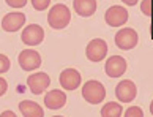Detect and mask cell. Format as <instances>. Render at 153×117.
Wrapping results in <instances>:
<instances>
[{
	"mask_svg": "<svg viewBox=\"0 0 153 117\" xmlns=\"http://www.w3.org/2000/svg\"><path fill=\"white\" fill-rule=\"evenodd\" d=\"M70 21H71V13L68 10V7L63 3L54 5L48 13V24L55 30H62L65 27H68Z\"/></svg>",
	"mask_w": 153,
	"mask_h": 117,
	"instance_id": "obj_1",
	"label": "cell"
},
{
	"mask_svg": "<svg viewBox=\"0 0 153 117\" xmlns=\"http://www.w3.org/2000/svg\"><path fill=\"white\" fill-rule=\"evenodd\" d=\"M82 97L90 104H100L106 98V89L100 81L90 79L82 86Z\"/></svg>",
	"mask_w": 153,
	"mask_h": 117,
	"instance_id": "obj_2",
	"label": "cell"
},
{
	"mask_svg": "<svg viewBox=\"0 0 153 117\" xmlns=\"http://www.w3.org/2000/svg\"><path fill=\"white\" fill-rule=\"evenodd\" d=\"M114 41L117 44V48L123 49V51H129V49H134L137 46L139 37H137V33H136L134 29L125 27V29L118 30V33L114 37Z\"/></svg>",
	"mask_w": 153,
	"mask_h": 117,
	"instance_id": "obj_3",
	"label": "cell"
},
{
	"mask_svg": "<svg viewBox=\"0 0 153 117\" xmlns=\"http://www.w3.org/2000/svg\"><path fill=\"white\" fill-rule=\"evenodd\" d=\"M21 40L25 46H38L44 40V30L38 24H29L21 33Z\"/></svg>",
	"mask_w": 153,
	"mask_h": 117,
	"instance_id": "obj_4",
	"label": "cell"
},
{
	"mask_svg": "<svg viewBox=\"0 0 153 117\" xmlns=\"http://www.w3.org/2000/svg\"><path fill=\"white\" fill-rule=\"evenodd\" d=\"M19 66L24 71H33L41 65V55L35 49H24L18 57Z\"/></svg>",
	"mask_w": 153,
	"mask_h": 117,
	"instance_id": "obj_5",
	"label": "cell"
},
{
	"mask_svg": "<svg viewBox=\"0 0 153 117\" xmlns=\"http://www.w3.org/2000/svg\"><path fill=\"white\" fill-rule=\"evenodd\" d=\"M85 55L90 62H101L107 55V43L101 38H95L87 44Z\"/></svg>",
	"mask_w": 153,
	"mask_h": 117,
	"instance_id": "obj_6",
	"label": "cell"
},
{
	"mask_svg": "<svg viewBox=\"0 0 153 117\" xmlns=\"http://www.w3.org/2000/svg\"><path fill=\"white\" fill-rule=\"evenodd\" d=\"M59 82L65 90H76L82 82V76L76 68H65L59 76Z\"/></svg>",
	"mask_w": 153,
	"mask_h": 117,
	"instance_id": "obj_7",
	"label": "cell"
},
{
	"mask_svg": "<svg viewBox=\"0 0 153 117\" xmlns=\"http://www.w3.org/2000/svg\"><path fill=\"white\" fill-rule=\"evenodd\" d=\"M137 95V87L133 81L123 79L122 82H118L115 87V97L118 98V101L122 103H131Z\"/></svg>",
	"mask_w": 153,
	"mask_h": 117,
	"instance_id": "obj_8",
	"label": "cell"
},
{
	"mask_svg": "<svg viewBox=\"0 0 153 117\" xmlns=\"http://www.w3.org/2000/svg\"><path fill=\"white\" fill-rule=\"evenodd\" d=\"M49 84H51V78H49L48 73H43V71L30 75L29 79H27V86H29L30 92L33 93V95L43 93L49 87Z\"/></svg>",
	"mask_w": 153,
	"mask_h": 117,
	"instance_id": "obj_9",
	"label": "cell"
},
{
	"mask_svg": "<svg viewBox=\"0 0 153 117\" xmlns=\"http://www.w3.org/2000/svg\"><path fill=\"white\" fill-rule=\"evenodd\" d=\"M104 21L111 27H122L128 21V10L123 7H118V5H114L106 11Z\"/></svg>",
	"mask_w": 153,
	"mask_h": 117,
	"instance_id": "obj_10",
	"label": "cell"
},
{
	"mask_svg": "<svg viewBox=\"0 0 153 117\" xmlns=\"http://www.w3.org/2000/svg\"><path fill=\"white\" fill-rule=\"evenodd\" d=\"M126 60H125L122 55H112L106 60L104 65V71L109 78H120L125 75L126 71Z\"/></svg>",
	"mask_w": 153,
	"mask_h": 117,
	"instance_id": "obj_11",
	"label": "cell"
},
{
	"mask_svg": "<svg viewBox=\"0 0 153 117\" xmlns=\"http://www.w3.org/2000/svg\"><path fill=\"white\" fill-rule=\"evenodd\" d=\"M24 24H25V14L21 13V11L8 13L2 19V29L5 32H18Z\"/></svg>",
	"mask_w": 153,
	"mask_h": 117,
	"instance_id": "obj_12",
	"label": "cell"
},
{
	"mask_svg": "<svg viewBox=\"0 0 153 117\" xmlns=\"http://www.w3.org/2000/svg\"><path fill=\"white\" fill-rule=\"evenodd\" d=\"M66 103V95L65 92L59 90V89H54L46 93L44 97V104H46L48 109H62Z\"/></svg>",
	"mask_w": 153,
	"mask_h": 117,
	"instance_id": "obj_13",
	"label": "cell"
},
{
	"mask_svg": "<svg viewBox=\"0 0 153 117\" xmlns=\"http://www.w3.org/2000/svg\"><path fill=\"white\" fill-rule=\"evenodd\" d=\"M73 8L82 18H90L96 11V0H73Z\"/></svg>",
	"mask_w": 153,
	"mask_h": 117,
	"instance_id": "obj_14",
	"label": "cell"
},
{
	"mask_svg": "<svg viewBox=\"0 0 153 117\" xmlns=\"http://www.w3.org/2000/svg\"><path fill=\"white\" fill-rule=\"evenodd\" d=\"M19 109H21V113L24 117H44V109L36 101H32V100L21 101Z\"/></svg>",
	"mask_w": 153,
	"mask_h": 117,
	"instance_id": "obj_15",
	"label": "cell"
},
{
	"mask_svg": "<svg viewBox=\"0 0 153 117\" xmlns=\"http://www.w3.org/2000/svg\"><path fill=\"white\" fill-rule=\"evenodd\" d=\"M122 114H123V108L115 101L106 103L103 109H101V117H122Z\"/></svg>",
	"mask_w": 153,
	"mask_h": 117,
	"instance_id": "obj_16",
	"label": "cell"
},
{
	"mask_svg": "<svg viewBox=\"0 0 153 117\" xmlns=\"http://www.w3.org/2000/svg\"><path fill=\"white\" fill-rule=\"evenodd\" d=\"M123 117H144V111L139 106H131V108H128L125 111Z\"/></svg>",
	"mask_w": 153,
	"mask_h": 117,
	"instance_id": "obj_17",
	"label": "cell"
},
{
	"mask_svg": "<svg viewBox=\"0 0 153 117\" xmlns=\"http://www.w3.org/2000/svg\"><path fill=\"white\" fill-rule=\"evenodd\" d=\"M51 0H32V5L36 11H44L46 8H49Z\"/></svg>",
	"mask_w": 153,
	"mask_h": 117,
	"instance_id": "obj_18",
	"label": "cell"
},
{
	"mask_svg": "<svg viewBox=\"0 0 153 117\" xmlns=\"http://www.w3.org/2000/svg\"><path fill=\"white\" fill-rule=\"evenodd\" d=\"M10 59L7 57V55H3V54H0V75H3V73H7V71L10 70Z\"/></svg>",
	"mask_w": 153,
	"mask_h": 117,
	"instance_id": "obj_19",
	"label": "cell"
},
{
	"mask_svg": "<svg viewBox=\"0 0 153 117\" xmlns=\"http://www.w3.org/2000/svg\"><path fill=\"white\" fill-rule=\"evenodd\" d=\"M140 11H142V14H145L147 18H150L152 16V0H142V3H140Z\"/></svg>",
	"mask_w": 153,
	"mask_h": 117,
	"instance_id": "obj_20",
	"label": "cell"
},
{
	"mask_svg": "<svg viewBox=\"0 0 153 117\" xmlns=\"http://www.w3.org/2000/svg\"><path fill=\"white\" fill-rule=\"evenodd\" d=\"M5 2L11 8H22L27 5V0H5Z\"/></svg>",
	"mask_w": 153,
	"mask_h": 117,
	"instance_id": "obj_21",
	"label": "cell"
},
{
	"mask_svg": "<svg viewBox=\"0 0 153 117\" xmlns=\"http://www.w3.org/2000/svg\"><path fill=\"white\" fill-rule=\"evenodd\" d=\"M7 90H8V82L5 81L3 78H0V97L5 95V93H7Z\"/></svg>",
	"mask_w": 153,
	"mask_h": 117,
	"instance_id": "obj_22",
	"label": "cell"
},
{
	"mask_svg": "<svg viewBox=\"0 0 153 117\" xmlns=\"http://www.w3.org/2000/svg\"><path fill=\"white\" fill-rule=\"evenodd\" d=\"M0 117H18V116H16L13 111H3V113L0 114Z\"/></svg>",
	"mask_w": 153,
	"mask_h": 117,
	"instance_id": "obj_23",
	"label": "cell"
},
{
	"mask_svg": "<svg viewBox=\"0 0 153 117\" xmlns=\"http://www.w3.org/2000/svg\"><path fill=\"white\" fill-rule=\"evenodd\" d=\"M122 2H123L125 5H128V7H134V5L137 3L139 0H122Z\"/></svg>",
	"mask_w": 153,
	"mask_h": 117,
	"instance_id": "obj_24",
	"label": "cell"
},
{
	"mask_svg": "<svg viewBox=\"0 0 153 117\" xmlns=\"http://www.w3.org/2000/svg\"><path fill=\"white\" fill-rule=\"evenodd\" d=\"M150 113H152V116H153V100H152V103H150Z\"/></svg>",
	"mask_w": 153,
	"mask_h": 117,
	"instance_id": "obj_25",
	"label": "cell"
},
{
	"mask_svg": "<svg viewBox=\"0 0 153 117\" xmlns=\"http://www.w3.org/2000/svg\"><path fill=\"white\" fill-rule=\"evenodd\" d=\"M54 117H62V116H54Z\"/></svg>",
	"mask_w": 153,
	"mask_h": 117,
	"instance_id": "obj_26",
	"label": "cell"
}]
</instances>
